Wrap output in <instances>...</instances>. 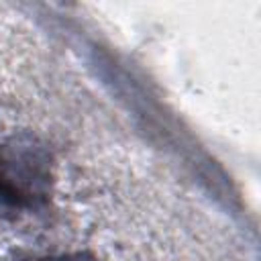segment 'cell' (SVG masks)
<instances>
[{
  "instance_id": "1",
  "label": "cell",
  "mask_w": 261,
  "mask_h": 261,
  "mask_svg": "<svg viewBox=\"0 0 261 261\" xmlns=\"http://www.w3.org/2000/svg\"><path fill=\"white\" fill-rule=\"evenodd\" d=\"M51 157L35 137L22 135L0 145V200L33 208L49 194Z\"/></svg>"
},
{
  "instance_id": "2",
  "label": "cell",
  "mask_w": 261,
  "mask_h": 261,
  "mask_svg": "<svg viewBox=\"0 0 261 261\" xmlns=\"http://www.w3.org/2000/svg\"><path fill=\"white\" fill-rule=\"evenodd\" d=\"M35 261H100V259L86 255V253H73V255H59V257H43V259H35Z\"/></svg>"
}]
</instances>
